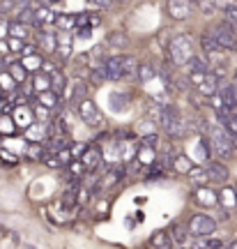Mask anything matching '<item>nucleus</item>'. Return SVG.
<instances>
[{
    "mask_svg": "<svg viewBox=\"0 0 237 249\" xmlns=\"http://www.w3.org/2000/svg\"><path fill=\"white\" fill-rule=\"evenodd\" d=\"M104 70H106V79L108 81H120V79L138 74L136 60H134L132 55H108L104 60Z\"/></svg>",
    "mask_w": 237,
    "mask_h": 249,
    "instance_id": "obj_1",
    "label": "nucleus"
},
{
    "mask_svg": "<svg viewBox=\"0 0 237 249\" xmlns=\"http://www.w3.org/2000/svg\"><path fill=\"white\" fill-rule=\"evenodd\" d=\"M210 143H212L214 155L219 160H228L230 155H233V148H235V139L221 124H212L210 127Z\"/></svg>",
    "mask_w": 237,
    "mask_h": 249,
    "instance_id": "obj_2",
    "label": "nucleus"
},
{
    "mask_svg": "<svg viewBox=\"0 0 237 249\" xmlns=\"http://www.w3.org/2000/svg\"><path fill=\"white\" fill-rule=\"evenodd\" d=\"M168 55L175 65H189L193 58V39L191 35H175L168 44Z\"/></svg>",
    "mask_w": 237,
    "mask_h": 249,
    "instance_id": "obj_3",
    "label": "nucleus"
},
{
    "mask_svg": "<svg viewBox=\"0 0 237 249\" xmlns=\"http://www.w3.org/2000/svg\"><path fill=\"white\" fill-rule=\"evenodd\" d=\"M210 35L219 42V46L223 49V51H237V33L233 30L230 23L221 21V23H217V26H212Z\"/></svg>",
    "mask_w": 237,
    "mask_h": 249,
    "instance_id": "obj_4",
    "label": "nucleus"
},
{
    "mask_svg": "<svg viewBox=\"0 0 237 249\" xmlns=\"http://www.w3.org/2000/svg\"><path fill=\"white\" fill-rule=\"evenodd\" d=\"M189 79H191V83L198 88V92L201 95H205V97H214V95H219V76L214 74V71H210V74H189Z\"/></svg>",
    "mask_w": 237,
    "mask_h": 249,
    "instance_id": "obj_5",
    "label": "nucleus"
},
{
    "mask_svg": "<svg viewBox=\"0 0 237 249\" xmlns=\"http://www.w3.org/2000/svg\"><path fill=\"white\" fill-rule=\"evenodd\" d=\"M214 231H217V222L210 214H193L189 222V233L196 238H210Z\"/></svg>",
    "mask_w": 237,
    "mask_h": 249,
    "instance_id": "obj_6",
    "label": "nucleus"
},
{
    "mask_svg": "<svg viewBox=\"0 0 237 249\" xmlns=\"http://www.w3.org/2000/svg\"><path fill=\"white\" fill-rule=\"evenodd\" d=\"M79 116L83 123H88L90 127H102L104 124V116L99 113L97 104H92L90 99H85L83 104H79Z\"/></svg>",
    "mask_w": 237,
    "mask_h": 249,
    "instance_id": "obj_7",
    "label": "nucleus"
},
{
    "mask_svg": "<svg viewBox=\"0 0 237 249\" xmlns=\"http://www.w3.org/2000/svg\"><path fill=\"white\" fill-rule=\"evenodd\" d=\"M51 139L49 134V124H42V123H35L33 127L26 129V141L28 143H35V145H46Z\"/></svg>",
    "mask_w": 237,
    "mask_h": 249,
    "instance_id": "obj_8",
    "label": "nucleus"
},
{
    "mask_svg": "<svg viewBox=\"0 0 237 249\" xmlns=\"http://www.w3.org/2000/svg\"><path fill=\"white\" fill-rule=\"evenodd\" d=\"M58 12H53L51 2H42V7L35 12V26H53V23H58Z\"/></svg>",
    "mask_w": 237,
    "mask_h": 249,
    "instance_id": "obj_9",
    "label": "nucleus"
},
{
    "mask_svg": "<svg viewBox=\"0 0 237 249\" xmlns=\"http://www.w3.org/2000/svg\"><path fill=\"white\" fill-rule=\"evenodd\" d=\"M104 160V152L99 150L97 145H85V150H83V157H81V164L85 166L88 171H97V166L102 164Z\"/></svg>",
    "mask_w": 237,
    "mask_h": 249,
    "instance_id": "obj_10",
    "label": "nucleus"
},
{
    "mask_svg": "<svg viewBox=\"0 0 237 249\" xmlns=\"http://www.w3.org/2000/svg\"><path fill=\"white\" fill-rule=\"evenodd\" d=\"M168 14H170V18H177V21H182V18H186L189 14H191L193 9V2H185V0H173V2H168Z\"/></svg>",
    "mask_w": 237,
    "mask_h": 249,
    "instance_id": "obj_11",
    "label": "nucleus"
},
{
    "mask_svg": "<svg viewBox=\"0 0 237 249\" xmlns=\"http://www.w3.org/2000/svg\"><path fill=\"white\" fill-rule=\"evenodd\" d=\"M58 33H71L79 28V14H60L58 17Z\"/></svg>",
    "mask_w": 237,
    "mask_h": 249,
    "instance_id": "obj_12",
    "label": "nucleus"
},
{
    "mask_svg": "<svg viewBox=\"0 0 237 249\" xmlns=\"http://www.w3.org/2000/svg\"><path fill=\"white\" fill-rule=\"evenodd\" d=\"M39 46L44 49V51H58V33H53L51 28H44L42 30V37H39Z\"/></svg>",
    "mask_w": 237,
    "mask_h": 249,
    "instance_id": "obj_13",
    "label": "nucleus"
},
{
    "mask_svg": "<svg viewBox=\"0 0 237 249\" xmlns=\"http://www.w3.org/2000/svg\"><path fill=\"white\" fill-rule=\"evenodd\" d=\"M212 65L205 55H193L191 62H189V74H210Z\"/></svg>",
    "mask_w": 237,
    "mask_h": 249,
    "instance_id": "obj_14",
    "label": "nucleus"
},
{
    "mask_svg": "<svg viewBox=\"0 0 237 249\" xmlns=\"http://www.w3.org/2000/svg\"><path fill=\"white\" fill-rule=\"evenodd\" d=\"M201 49H203V53L205 55H214V53H219V51H223V49L219 46V42H217L210 33H203L201 35Z\"/></svg>",
    "mask_w": 237,
    "mask_h": 249,
    "instance_id": "obj_15",
    "label": "nucleus"
},
{
    "mask_svg": "<svg viewBox=\"0 0 237 249\" xmlns=\"http://www.w3.org/2000/svg\"><path fill=\"white\" fill-rule=\"evenodd\" d=\"M71 104H83L88 99V83L85 81H76L71 86Z\"/></svg>",
    "mask_w": 237,
    "mask_h": 249,
    "instance_id": "obj_16",
    "label": "nucleus"
},
{
    "mask_svg": "<svg viewBox=\"0 0 237 249\" xmlns=\"http://www.w3.org/2000/svg\"><path fill=\"white\" fill-rule=\"evenodd\" d=\"M217 194L212 192V189H207V187H198L196 189V203L201 205H207V208H212V205H217Z\"/></svg>",
    "mask_w": 237,
    "mask_h": 249,
    "instance_id": "obj_17",
    "label": "nucleus"
},
{
    "mask_svg": "<svg viewBox=\"0 0 237 249\" xmlns=\"http://www.w3.org/2000/svg\"><path fill=\"white\" fill-rule=\"evenodd\" d=\"M71 44H74L71 33H58V53H60V58H69Z\"/></svg>",
    "mask_w": 237,
    "mask_h": 249,
    "instance_id": "obj_18",
    "label": "nucleus"
},
{
    "mask_svg": "<svg viewBox=\"0 0 237 249\" xmlns=\"http://www.w3.org/2000/svg\"><path fill=\"white\" fill-rule=\"evenodd\" d=\"M205 171H207V178L210 180H226L228 178V169H226L221 161H210V164L205 166Z\"/></svg>",
    "mask_w": 237,
    "mask_h": 249,
    "instance_id": "obj_19",
    "label": "nucleus"
},
{
    "mask_svg": "<svg viewBox=\"0 0 237 249\" xmlns=\"http://www.w3.org/2000/svg\"><path fill=\"white\" fill-rule=\"evenodd\" d=\"M102 23V17L97 14V12H83V14H79V28L76 30H81V28H97Z\"/></svg>",
    "mask_w": 237,
    "mask_h": 249,
    "instance_id": "obj_20",
    "label": "nucleus"
},
{
    "mask_svg": "<svg viewBox=\"0 0 237 249\" xmlns=\"http://www.w3.org/2000/svg\"><path fill=\"white\" fill-rule=\"evenodd\" d=\"M170 242H173V238H170V233H166V231L152 233V238H150V245L154 249H168Z\"/></svg>",
    "mask_w": 237,
    "mask_h": 249,
    "instance_id": "obj_21",
    "label": "nucleus"
},
{
    "mask_svg": "<svg viewBox=\"0 0 237 249\" xmlns=\"http://www.w3.org/2000/svg\"><path fill=\"white\" fill-rule=\"evenodd\" d=\"M106 46L108 49H127L129 46V37L124 35V33H111V35L106 37Z\"/></svg>",
    "mask_w": 237,
    "mask_h": 249,
    "instance_id": "obj_22",
    "label": "nucleus"
},
{
    "mask_svg": "<svg viewBox=\"0 0 237 249\" xmlns=\"http://www.w3.org/2000/svg\"><path fill=\"white\" fill-rule=\"evenodd\" d=\"M33 88L37 90V95H42V92H49V90H53L51 88V76H46L44 71H42V74H35V76H33Z\"/></svg>",
    "mask_w": 237,
    "mask_h": 249,
    "instance_id": "obj_23",
    "label": "nucleus"
},
{
    "mask_svg": "<svg viewBox=\"0 0 237 249\" xmlns=\"http://www.w3.org/2000/svg\"><path fill=\"white\" fill-rule=\"evenodd\" d=\"M14 123L18 124V127H33V111H30V108H17V111H14Z\"/></svg>",
    "mask_w": 237,
    "mask_h": 249,
    "instance_id": "obj_24",
    "label": "nucleus"
},
{
    "mask_svg": "<svg viewBox=\"0 0 237 249\" xmlns=\"http://www.w3.org/2000/svg\"><path fill=\"white\" fill-rule=\"evenodd\" d=\"M104 185H113V182H118V180H122L124 178V169H122V164H115V166H108L106 169V176H104Z\"/></svg>",
    "mask_w": 237,
    "mask_h": 249,
    "instance_id": "obj_25",
    "label": "nucleus"
},
{
    "mask_svg": "<svg viewBox=\"0 0 237 249\" xmlns=\"http://www.w3.org/2000/svg\"><path fill=\"white\" fill-rule=\"evenodd\" d=\"M219 7H223L226 12V23H230L233 26V30L237 33V5L235 2H219Z\"/></svg>",
    "mask_w": 237,
    "mask_h": 249,
    "instance_id": "obj_26",
    "label": "nucleus"
},
{
    "mask_svg": "<svg viewBox=\"0 0 237 249\" xmlns=\"http://www.w3.org/2000/svg\"><path fill=\"white\" fill-rule=\"evenodd\" d=\"M210 148L212 143H207V139H198V143H196V161L205 164V160H210Z\"/></svg>",
    "mask_w": 237,
    "mask_h": 249,
    "instance_id": "obj_27",
    "label": "nucleus"
},
{
    "mask_svg": "<svg viewBox=\"0 0 237 249\" xmlns=\"http://www.w3.org/2000/svg\"><path fill=\"white\" fill-rule=\"evenodd\" d=\"M37 102H39V104H42L44 108H49V111L60 104V99H58V95H55L53 90H49V92H42V95H37Z\"/></svg>",
    "mask_w": 237,
    "mask_h": 249,
    "instance_id": "obj_28",
    "label": "nucleus"
},
{
    "mask_svg": "<svg viewBox=\"0 0 237 249\" xmlns=\"http://www.w3.org/2000/svg\"><path fill=\"white\" fill-rule=\"evenodd\" d=\"M136 160L141 161V164H145V166H154V164H157V152L152 150V148L141 145V150H138V157H136Z\"/></svg>",
    "mask_w": 237,
    "mask_h": 249,
    "instance_id": "obj_29",
    "label": "nucleus"
},
{
    "mask_svg": "<svg viewBox=\"0 0 237 249\" xmlns=\"http://www.w3.org/2000/svg\"><path fill=\"white\" fill-rule=\"evenodd\" d=\"M9 33H12L14 39H26L28 33H30V28H28L26 23H21V21H12V23H9Z\"/></svg>",
    "mask_w": 237,
    "mask_h": 249,
    "instance_id": "obj_30",
    "label": "nucleus"
},
{
    "mask_svg": "<svg viewBox=\"0 0 237 249\" xmlns=\"http://www.w3.org/2000/svg\"><path fill=\"white\" fill-rule=\"evenodd\" d=\"M154 76H157V70H154V65H150V62H143V65H138V79H141L143 83L152 81Z\"/></svg>",
    "mask_w": 237,
    "mask_h": 249,
    "instance_id": "obj_31",
    "label": "nucleus"
},
{
    "mask_svg": "<svg viewBox=\"0 0 237 249\" xmlns=\"http://www.w3.org/2000/svg\"><path fill=\"white\" fill-rule=\"evenodd\" d=\"M9 74H12V79L17 81V83H26V79H28V70L21 62H14V65L9 67Z\"/></svg>",
    "mask_w": 237,
    "mask_h": 249,
    "instance_id": "obj_32",
    "label": "nucleus"
},
{
    "mask_svg": "<svg viewBox=\"0 0 237 249\" xmlns=\"http://www.w3.org/2000/svg\"><path fill=\"white\" fill-rule=\"evenodd\" d=\"M21 65H23L28 71H35V74H39V70L44 67V60H42L39 55H30V58H23V62H21Z\"/></svg>",
    "mask_w": 237,
    "mask_h": 249,
    "instance_id": "obj_33",
    "label": "nucleus"
},
{
    "mask_svg": "<svg viewBox=\"0 0 237 249\" xmlns=\"http://www.w3.org/2000/svg\"><path fill=\"white\" fill-rule=\"evenodd\" d=\"M0 90H5V92H14V90H17V81L12 79L9 71H2V74H0Z\"/></svg>",
    "mask_w": 237,
    "mask_h": 249,
    "instance_id": "obj_34",
    "label": "nucleus"
},
{
    "mask_svg": "<svg viewBox=\"0 0 237 249\" xmlns=\"http://www.w3.org/2000/svg\"><path fill=\"white\" fill-rule=\"evenodd\" d=\"M65 86H67V81H65V76H62L60 71H55V74H51V88L55 95H60L62 90H65Z\"/></svg>",
    "mask_w": 237,
    "mask_h": 249,
    "instance_id": "obj_35",
    "label": "nucleus"
},
{
    "mask_svg": "<svg viewBox=\"0 0 237 249\" xmlns=\"http://www.w3.org/2000/svg\"><path fill=\"white\" fill-rule=\"evenodd\" d=\"M173 166H175V171H180V173H191V161L186 160L185 155H180V157H175L173 160Z\"/></svg>",
    "mask_w": 237,
    "mask_h": 249,
    "instance_id": "obj_36",
    "label": "nucleus"
},
{
    "mask_svg": "<svg viewBox=\"0 0 237 249\" xmlns=\"http://www.w3.org/2000/svg\"><path fill=\"white\" fill-rule=\"evenodd\" d=\"M124 102H127V95H122V92H118V95H111V107H113V111H118V113L127 108V104H124Z\"/></svg>",
    "mask_w": 237,
    "mask_h": 249,
    "instance_id": "obj_37",
    "label": "nucleus"
},
{
    "mask_svg": "<svg viewBox=\"0 0 237 249\" xmlns=\"http://www.w3.org/2000/svg\"><path fill=\"white\" fill-rule=\"evenodd\" d=\"M186 231H189V229H185V226L175 224V226H173V231H170V238H173V242H180V245H182V242L186 240Z\"/></svg>",
    "mask_w": 237,
    "mask_h": 249,
    "instance_id": "obj_38",
    "label": "nucleus"
},
{
    "mask_svg": "<svg viewBox=\"0 0 237 249\" xmlns=\"http://www.w3.org/2000/svg\"><path fill=\"white\" fill-rule=\"evenodd\" d=\"M35 116L39 118V123H42V124L51 123V111H49V108H44L42 104H37V107H35Z\"/></svg>",
    "mask_w": 237,
    "mask_h": 249,
    "instance_id": "obj_39",
    "label": "nucleus"
},
{
    "mask_svg": "<svg viewBox=\"0 0 237 249\" xmlns=\"http://www.w3.org/2000/svg\"><path fill=\"white\" fill-rule=\"evenodd\" d=\"M189 178H191L193 182H203V180L207 178V171H205V166H198V169H191V173H189Z\"/></svg>",
    "mask_w": 237,
    "mask_h": 249,
    "instance_id": "obj_40",
    "label": "nucleus"
},
{
    "mask_svg": "<svg viewBox=\"0 0 237 249\" xmlns=\"http://www.w3.org/2000/svg\"><path fill=\"white\" fill-rule=\"evenodd\" d=\"M196 7H201L203 14H214V9L219 7V2H205V0H198Z\"/></svg>",
    "mask_w": 237,
    "mask_h": 249,
    "instance_id": "obj_41",
    "label": "nucleus"
},
{
    "mask_svg": "<svg viewBox=\"0 0 237 249\" xmlns=\"http://www.w3.org/2000/svg\"><path fill=\"white\" fill-rule=\"evenodd\" d=\"M0 132L5 134L14 132V118H0Z\"/></svg>",
    "mask_w": 237,
    "mask_h": 249,
    "instance_id": "obj_42",
    "label": "nucleus"
},
{
    "mask_svg": "<svg viewBox=\"0 0 237 249\" xmlns=\"http://www.w3.org/2000/svg\"><path fill=\"white\" fill-rule=\"evenodd\" d=\"M157 143H159V136H157V134H145V136H143V143H141V145H145V148H152V150H154V148H157Z\"/></svg>",
    "mask_w": 237,
    "mask_h": 249,
    "instance_id": "obj_43",
    "label": "nucleus"
},
{
    "mask_svg": "<svg viewBox=\"0 0 237 249\" xmlns=\"http://www.w3.org/2000/svg\"><path fill=\"white\" fill-rule=\"evenodd\" d=\"M85 171H88V169H85V166H83L81 161H71V164H69V173L74 176V178H76V176L81 178V176H83Z\"/></svg>",
    "mask_w": 237,
    "mask_h": 249,
    "instance_id": "obj_44",
    "label": "nucleus"
},
{
    "mask_svg": "<svg viewBox=\"0 0 237 249\" xmlns=\"http://www.w3.org/2000/svg\"><path fill=\"white\" fill-rule=\"evenodd\" d=\"M21 46H23L21 39H14V37L9 39V51H12V53H23V49H21Z\"/></svg>",
    "mask_w": 237,
    "mask_h": 249,
    "instance_id": "obj_45",
    "label": "nucleus"
},
{
    "mask_svg": "<svg viewBox=\"0 0 237 249\" xmlns=\"http://www.w3.org/2000/svg\"><path fill=\"white\" fill-rule=\"evenodd\" d=\"M221 196H223V203L226 205H235L237 203V198H233V192H230V189H223V192H221Z\"/></svg>",
    "mask_w": 237,
    "mask_h": 249,
    "instance_id": "obj_46",
    "label": "nucleus"
},
{
    "mask_svg": "<svg viewBox=\"0 0 237 249\" xmlns=\"http://www.w3.org/2000/svg\"><path fill=\"white\" fill-rule=\"evenodd\" d=\"M76 37H79V39H90V37H92V30H90V28H81V30H76Z\"/></svg>",
    "mask_w": 237,
    "mask_h": 249,
    "instance_id": "obj_47",
    "label": "nucleus"
},
{
    "mask_svg": "<svg viewBox=\"0 0 237 249\" xmlns=\"http://www.w3.org/2000/svg\"><path fill=\"white\" fill-rule=\"evenodd\" d=\"M0 157H2V161H7V164H17V157H14L12 152H5V150H0Z\"/></svg>",
    "mask_w": 237,
    "mask_h": 249,
    "instance_id": "obj_48",
    "label": "nucleus"
},
{
    "mask_svg": "<svg viewBox=\"0 0 237 249\" xmlns=\"http://www.w3.org/2000/svg\"><path fill=\"white\" fill-rule=\"evenodd\" d=\"M92 7L95 9H108L111 7V2H106V0H97V2H92Z\"/></svg>",
    "mask_w": 237,
    "mask_h": 249,
    "instance_id": "obj_49",
    "label": "nucleus"
},
{
    "mask_svg": "<svg viewBox=\"0 0 237 249\" xmlns=\"http://www.w3.org/2000/svg\"><path fill=\"white\" fill-rule=\"evenodd\" d=\"M7 30H9V23H2V21H0V42H5V35H7Z\"/></svg>",
    "mask_w": 237,
    "mask_h": 249,
    "instance_id": "obj_50",
    "label": "nucleus"
},
{
    "mask_svg": "<svg viewBox=\"0 0 237 249\" xmlns=\"http://www.w3.org/2000/svg\"><path fill=\"white\" fill-rule=\"evenodd\" d=\"M7 51H9V44H7V42H0V58L7 53Z\"/></svg>",
    "mask_w": 237,
    "mask_h": 249,
    "instance_id": "obj_51",
    "label": "nucleus"
},
{
    "mask_svg": "<svg viewBox=\"0 0 237 249\" xmlns=\"http://www.w3.org/2000/svg\"><path fill=\"white\" fill-rule=\"evenodd\" d=\"M228 249H237V242H233V245H230V247Z\"/></svg>",
    "mask_w": 237,
    "mask_h": 249,
    "instance_id": "obj_52",
    "label": "nucleus"
},
{
    "mask_svg": "<svg viewBox=\"0 0 237 249\" xmlns=\"http://www.w3.org/2000/svg\"><path fill=\"white\" fill-rule=\"evenodd\" d=\"M2 62H5V60H2V58H0V67H2ZM0 74H2V71H0Z\"/></svg>",
    "mask_w": 237,
    "mask_h": 249,
    "instance_id": "obj_53",
    "label": "nucleus"
},
{
    "mask_svg": "<svg viewBox=\"0 0 237 249\" xmlns=\"http://www.w3.org/2000/svg\"><path fill=\"white\" fill-rule=\"evenodd\" d=\"M0 111H2V102H0Z\"/></svg>",
    "mask_w": 237,
    "mask_h": 249,
    "instance_id": "obj_54",
    "label": "nucleus"
}]
</instances>
